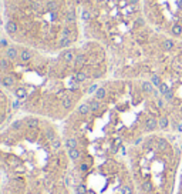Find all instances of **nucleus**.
<instances>
[{
	"instance_id": "nucleus-1",
	"label": "nucleus",
	"mask_w": 182,
	"mask_h": 194,
	"mask_svg": "<svg viewBox=\"0 0 182 194\" xmlns=\"http://www.w3.org/2000/svg\"><path fill=\"white\" fill-rule=\"evenodd\" d=\"M111 60L98 41L50 54L0 39V86L23 113L64 122L108 79Z\"/></svg>"
},
{
	"instance_id": "nucleus-2",
	"label": "nucleus",
	"mask_w": 182,
	"mask_h": 194,
	"mask_svg": "<svg viewBox=\"0 0 182 194\" xmlns=\"http://www.w3.org/2000/svg\"><path fill=\"white\" fill-rule=\"evenodd\" d=\"M164 101L149 80L105 79L61 127L67 150L77 148L80 159L115 157L155 131H169Z\"/></svg>"
},
{
	"instance_id": "nucleus-3",
	"label": "nucleus",
	"mask_w": 182,
	"mask_h": 194,
	"mask_svg": "<svg viewBox=\"0 0 182 194\" xmlns=\"http://www.w3.org/2000/svg\"><path fill=\"white\" fill-rule=\"evenodd\" d=\"M84 39L102 44L118 79L149 80L178 41L158 33L144 16L142 0H78Z\"/></svg>"
},
{
	"instance_id": "nucleus-4",
	"label": "nucleus",
	"mask_w": 182,
	"mask_h": 194,
	"mask_svg": "<svg viewBox=\"0 0 182 194\" xmlns=\"http://www.w3.org/2000/svg\"><path fill=\"white\" fill-rule=\"evenodd\" d=\"M68 170V153L56 122L24 113L0 128V173L60 181Z\"/></svg>"
},
{
	"instance_id": "nucleus-5",
	"label": "nucleus",
	"mask_w": 182,
	"mask_h": 194,
	"mask_svg": "<svg viewBox=\"0 0 182 194\" xmlns=\"http://www.w3.org/2000/svg\"><path fill=\"white\" fill-rule=\"evenodd\" d=\"M6 37L44 53H58L84 39L78 0H0Z\"/></svg>"
},
{
	"instance_id": "nucleus-6",
	"label": "nucleus",
	"mask_w": 182,
	"mask_h": 194,
	"mask_svg": "<svg viewBox=\"0 0 182 194\" xmlns=\"http://www.w3.org/2000/svg\"><path fill=\"white\" fill-rule=\"evenodd\" d=\"M169 131H155L127 148L138 194H172L181 146Z\"/></svg>"
},
{
	"instance_id": "nucleus-7",
	"label": "nucleus",
	"mask_w": 182,
	"mask_h": 194,
	"mask_svg": "<svg viewBox=\"0 0 182 194\" xmlns=\"http://www.w3.org/2000/svg\"><path fill=\"white\" fill-rule=\"evenodd\" d=\"M149 81L164 101L172 131H182V43L161 59Z\"/></svg>"
},
{
	"instance_id": "nucleus-8",
	"label": "nucleus",
	"mask_w": 182,
	"mask_h": 194,
	"mask_svg": "<svg viewBox=\"0 0 182 194\" xmlns=\"http://www.w3.org/2000/svg\"><path fill=\"white\" fill-rule=\"evenodd\" d=\"M142 10L158 33L182 41V0H142Z\"/></svg>"
},
{
	"instance_id": "nucleus-9",
	"label": "nucleus",
	"mask_w": 182,
	"mask_h": 194,
	"mask_svg": "<svg viewBox=\"0 0 182 194\" xmlns=\"http://www.w3.org/2000/svg\"><path fill=\"white\" fill-rule=\"evenodd\" d=\"M13 100L0 86V128L13 120Z\"/></svg>"
},
{
	"instance_id": "nucleus-10",
	"label": "nucleus",
	"mask_w": 182,
	"mask_h": 194,
	"mask_svg": "<svg viewBox=\"0 0 182 194\" xmlns=\"http://www.w3.org/2000/svg\"><path fill=\"white\" fill-rule=\"evenodd\" d=\"M0 194H1V187H0Z\"/></svg>"
}]
</instances>
